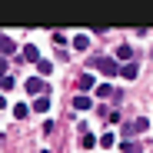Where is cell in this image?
Returning <instances> with one entry per match:
<instances>
[{"label":"cell","instance_id":"obj_1","mask_svg":"<svg viewBox=\"0 0 153 153\" xmlns=\"http://www.w3.org/2000/svg\"><path fill=\"white\" fill-rule=\"evenodd\" d=\"M93 67H97V70H103L107 76L120 73V67H117V60H113V57H93Z\"/></svg>","mask_w":153,"mask_h":153},{"label":"cell","instance_id":"obj_2","mask_svg":"<svg viewBox=\"0 0 153 153\" xmlns=\"http://www.w3.org/2000/svg\"><path fill=\"white\" fill-rule=\"evenodd\" d=\"M23 87H27V93H43V80H40V76H30V80H23Z\"/></svg>","mask_w":153,"mask_h":153},{"label":"cell","instance_id":"obj_3","mask_svg":"<svg viewBox=\"0 0 153 153\" xmlns=\"http://www.w3.org/2000/svg\"><path fill=\"white\" fill-rule=\"evenodd\" d=\"M13 50H17V43H13L7 33H0V53H13Z\"/></svg>","mask_w":153,"mask_h":153},{"label":"cell","instance_id":"obj_4","mask_svg":"<svg viewBox=\"0 0 153 153\" xmlns=\"http://www.w3.org/2000/svg\"><path fill=\"white\" fill-rule=\"evenodd\" d=\"M20 60H30V63H40V57H37V47L33 43H27V47H23V57Z\"/></svg>","mask_w":153,"mask_h":153},{"label":"cell","instance_id":"obj_5","mask_svg":"<svg viewBox=\"0 0 153 153\" xmlns=\"http://www.w3.org/2000/svg\"><path fill=\"white\" fill-rule=\"evenodd\" d=\"M146 126H150V120H146V117H140V120H133V126H130V130H133V133H143Z\"/></svg>","mask_w":153,"mask_h":153},{"label":"cell","instance_id":"obj_6","mask_svg":"<svg viewBox=\"0 0 153 153\" xmlns=\"http://www.w3.org/2000/svg\"><path fill=\"white\" fill-rule=\"evenodd\" d=\"M120 73L126 76V80H133V76H137V63H126V67H120Z\"/></svg>","mask_w":153,"mask_h":153},{"label":"cell","instance_id":"obj_7","mask_svg":"<svg viewBox=\"0 0 153 153\" xmlns=\"http://www.w3.org/2000/svg\"><path fill=\"white\" fill-rule=\"evenodd\" d=\"M76 87H80V90H90V87H93V76H90V73H83L80 80H76Z\"/></svg>","mask_w":153,"mask_h":153},{"label":"cell","instance_id":"obj_8","mask_svg":"<svg viewBox=\"0 0 153 153\" xmlns=\"http://www.w3.org/2000/svg\"><path fill=\"white\" fill-rule=\"evenodd\" d=\"M73 47H76V50H87V47H90V37H83V33L73 37Z\"/></svg>","mask_w":153,"mask_h":153},{"label":"cell","instance_id":"obj_9","mask_svg":"<svg viewBox=\"0 0 153 153\" xmlns=\"http://www.w3.org/2000/svg\"><path fill=\"white\" fill-rule=\"evenodd\" d=\"M73 110H90V100H87V97H76V100H73Z\"/></svg>","mask_w":153,"mask_h":153},{"label":"cell","instance_id":"obj_10","mask_svg":"<svg viewBox=\"0 0 153 153\" xmlns=\"http://www.w3.org/2000/svg\"><path fill=\"white\" fill-rule=\"evenodd\" d=\"M33 110H50V97H37V103H33Z\"/></svg>","mask_w":153,"mask_h":153},{"label":"cell","instance_id":"obj_11","mask_svg":"<svg viewBox=\"0 0 153 153\" xmlns=\"http://www.w3.org/2000/svg\"><path fill=\"white\" fill-rule=\"evenodd\" d=\"M27 113H30V107H27V103H17V107H13V117H20V120L27 117Z\"/></svg>","mask_w":153,"mask_h":153},{"label":"cell","instance_id":"obj_12","mask_svg":"<svg viewBox=\"0 0 153 153\" xmlns=\"http://www.w3.org/2000/svg\"><path fill=\"white\" fill-rule=\"evenodd\" d=\"M123 153H140V143H130V140H126V143H123Z\"/></svg>","mask_w":153,"mask_h":153},{"label":"cell","instance_id":"obj_13","mask_svg":"<svg viewBox=\"0 0 153 153\" xmlns=\"http://www.w3.org/2000/svg\"><path fill=\"white\" fill-rule=\"evenodd\" d=\"M37 70H40V76H47V73H50V60H40V63H37Z\"/></svg>","mask_w":153,"mask_h":153},{"label":"cell","instance_id":"obj_14","mask_svg":"<svg viewBox=\"0 0 153 153\" xmlns=\"http://www.w3.org/2000/svg\"><path fill=\"white\" fill-rule=\"evenodd\" d=\"M117 57H123V60H130V57H133V50H130V47H120V50H117Z\"/></svg>","mask_w":153,"mask_h":153},{"label":"cell","instance_id":"obj_15","mask_svg":"<svg viewBox=\"0 0 153 153\" xmlns=\"http://www.w3.org/2000/svg\"><path fill=\"white\" fill-rule=\"evenodd\" d=\"M4 76H7V60L0 57V80H4Z\"/></svg>","mask_w":153,"mask_h":153},{"label":"cell","instance_id":"obj_16","mask_svg":"<svg viewBox=\"0 0 153 153\" xmlns=\"http://www.w3.org/2000/svg\"><path fill=\"white\" fill-rule=\"evenodd\" d=\"M4 107H7V100H4V97H0V110H4Z\"/></svg>","mask_w":153,"mask_h":153}]
</instances>
